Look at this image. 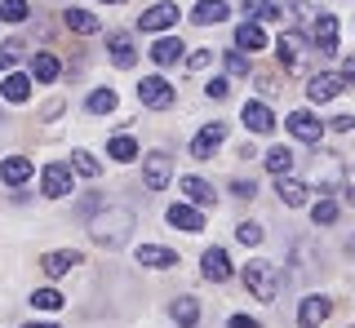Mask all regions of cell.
<instances>
[{
    "label": "cell",
    "instance_id": "obj_1",
    "mask_svg": "<svg viewBox=\"0 0 355 328\" xmlns=\"http://www.w3.org/2000/svg\"><path fill=\"white\" fill-rule=\"evenodd\" d=\"M133 222H138L133 209H125V204H107L103 213L89 217V239H94V244H103V248H120V244H129Z\"/></svg>",
    "mask_w": 355,
    "mask_h": 328
},
{
    "label": "cell",
    "instance_id": "obj_2",
    "mask_svg": "<svg viewBox=\"0 0 355 328\" xmlns=\"http://www.w3.org/2000/svg\"><path fill=\"white\" fill-rule=\"evenodd\" d=\"M280 284H284V271L275 266V262L258 257V262L244 266V289H249L258 302H275V298H280Z\"/></svg>",
    "mask_w": 355,
    "mask_h": 328
},
{
    "label": "cell",
    "instance_id": "obj_3",
    "mask_svg": "<svg viewBox=\"0 0 355 328\" xmlns=\"http://www.w3.org/2000/svg\"><path fill=\"white\" fill-rule=\"evenodd\" d=\"M311 49H315V45H311L302 31H284V36L275 40V58H280V67H284V71H306Z\"/></svg>",
    "mask_w": 355,
    "mask_h": 328
},
{
    "label": "cell",
    "instance_id": "obj_4",
    "mask_svg": "<svg viewBox=\"0 0 355 328\" xmlns=\"http://www.w3.org/2000/svg\"><path fill=\"white\" fill-rule=\"evenodd\" d=\"M173 98H178V89L164 80V75H142V84H138V102L142 107H151V111H169Z\"/></svg>",
    "mask_w": 355,
    "mask_h": 328
},
{
    "label": "cell",
    "instance_id": "obj_5",
    "mask_svg": "<svg viewBox=\"0 0 355 328\" xmlns=\"http://www.w3.org/2000/svg\"><path fill=\"white\" fill-rule=\"evenodd\" d=\"M173 178V156H164V151H151L147 160H142V187L147 191H164Z\"/></svg>",
    "mask_w": 355,
    "mask_h": 328
},
{
    "label": "cell",
    "instance_id": "obj_6",
    "mask_svg": "<svg viewBox=\"0 0 355 328\" xmlns=\"http://www.w3.org/2000/svg\"><path fill=\"white\" fill-rule=\"evenodd\" d=\"M222 142H227V125H222V120H214V125H205V129L191 138V156H196V160H214V151L222 147Z\"/></svg>",
    "mask_w": 355,
    "mask_h": 328
},
{
    "label": "cell",
    "instance_id": "obj_7",
    "mask_svg": "<svg viewBox=\"0 0 355 328\" xmlns=\"http://www.w3.org/2000/svg\"><path fill=\"white\" fill-rule=\"evenodd\" d=\"M138 27L142 31H169V27H178V5H173V0H160V5L142 9V14H138Z\"/></svg>",
    "mask_w": 355,
    "mask_h": 328
},
{
    "label": "cell",
    "instance_id": "obj_8",
    "mask_svg": "<svg viewBox=\"0 0 355 328\" xmlns=\"http://www.w3.org/2000/svg\"><path fill=\"white\" fill-rule=\"evenodd\" d=\"M311 45H315L320 53H338V18L333 14L311 18Z\"/></svg>",
    "mask_w": 355,
    "mask_h": 328
},
{
    "label": "cell",
    "instance_id": "obj_9",
    "mask_svg": "<svg viewBox=\"0 0 355 328\" xmlns=\"http://www.w3.org/2000/svg\"><path fill=\"white\" fill-rule=\"evenodd\" d=\"M40 187L49 200H62V195H71V164H49L40 178Z\"/></svg>",
    "mask_w": 355,
    "mask_h": 328
},
{
    "label": "cell",
    "instance_id": "obj_10",
    "mask_svg": "<svg viewBox=\"0 0 355 328\" xmlns=\"http://www.w3.org/2000/svg\"><path fill=\"white\" fill-rule=\"evenodd\" d=\"M284 125H288V134L297 142H320V134H324V120H315L311 111H293Z\"/></svg>",
    "mask_w": 355,
    "mask_h": 328
},
{
    "label": "cell",
    "instance_id": "obj_11",
    "mask_svg": "<svg viewBox=\"0 0 355 328\" xmlns=\"http://www.w3.org/2000/svg\"><path fill=\"white\" fill-rule=\"evenodd\" d=\"M107 53H111V62H116L120 71H129L133 62H138V45H133V36H125V31L107 36Z\"/></svg>",
    "mask_w": 355,
    "mask_h": 328
},
{
    "label": "cell",
    "instance_id": "obj_12",
    "mask_svg": "<svg viewBox=\"0 0 355 328\" xmlns=\"http://www.w3.org/2000/svg\"><path fill=\"white\" fill-rule=\"evenodd\" d=\"M200 271H205V280L227 284V280H231V257H227V248H205V257H200Z\"/></svg>",
    "mask_w": 355,
    "mask_h": 328
},
{
    "label": "cell",
    "instance_id": "obj_13",
    "mask_svg": "<svg viewBox=\"0 0 355 328\" xmlns=\"http://www.w3.org/2000/svg\"><path fill=\"white\" fill-rule=\"evenodd\" d=\"M342 89H347L342 75H311V80H306V98H311V102H333Z\"/></svg>",
    "mask_w": 355,
    "mask_h": 328
},
{
    "label": "cell",
    "instance_id": "obj_14",
    "mask_svg": "<svg viewBox=\"0 0 355 328\" xmlns=\"http://www.w3.org/2000/svg\"><path fill=\"white\" fill-rule=\"evenodd\" d=\"M240 120H244L249 134H271V129H275V116H271V107H266V102H244Z\"/></svg>",
    "mask_w": 355,
    "mask_h": 328
},
{
    "label": "cell",
    "instance_id": "obj_15",
    "mask_svg": "<svg viewBox=\"0 0 355 328\" xmlns=\"http://www.w3.org/2000/svg\"><path fill=\"white\" fill-rule=\"evenodd\" d=\"M169 226H173V231L196 235V231H205V213H200L196 204H173V209H169Z\"/></svg>",
    "mask_w": 355,
    "mask_h": 328
},
{
    "label": "cell",
    "instance_id": "obj_16",
    "mask_svg": "<svg viewBox=\"0 0 355 328\" xmlns=\"http://www.w3.org/2000/svg\"><path fill=\"white\" fill-rule=\"evenodd\" d=\"M76 262H85L80 253H76V248H53V253H44V257H40V271H44L49 280H58V275H67V271L76 266Z\"/></svg>",
    "mask_w": 355,
    "mask_h": 328
},
{
    "label": "cell",
    "instance_id": "obj_17",
    "mask_svg": "<svg viewBox=\"0 0 355 328\" xmlns=\"http://www.w3.org/2000/svg\"><path fill=\"white\" fill-rule=\"evenodd\" d=\"M178 187H182V195L196 204V209H209V204H218V191L209 187L205 178H178Z\"/></svg>",
    "mask_w": 355,
    "mask_h": 328
},
{
    "label": "cell",
    "instance_id": "obj_18",
    "mask_svg": "<svg viewBox=\"0 0 355 328\" xmlns=\"http://www.w3.org/2000/svg\"><path fill=\"white\" fill-rule=\"evenodd\" d=\"M227 18H231L227 0H200V5L191 9V23H200V27H214V23H227Z\"/></svg>",
    "mask_w": 355,
    "mask_h": 328
},
{
    "label": "cell",
    "instance_id": "obj_19",
    "mask_svg": "<svg viewBox=\"0 0 355 328\" xmlns=\"http://www.w3.org/2000/svg\"><path fill=\"white\" fill-rule=\"evenodd\" d=\"M182 49H187V45H182L178 36H160V40H155V45L147 49V53H151V62H155V67H173V62L182 58Z\"/></svg>",
    "mask_w": 355,
    "mask_h": 328
},
{
    "label": "cell",
    "instance_id": "obj_20",
    "mask_svg": "<svg viewBox=\"0 0 355 328\" xmlns=\"http://www.w3.org/2000/svg\"><path fill=\"white\" fill-rule=\"evenodd\" d=\"M275 195H280V204H288V209H302V204H306V187L297 178H288V173L275 178Z\"/></svg>",
    "mask_w": 355,
    "mask_h": 328
},
{
    "label": "cell",
    "instance_id": "obj_21",
    "mask_svg": "<svg viewBox=\"0 0 355 328\" xmlns=\"http://www.w3.org/2000/svg\"><path fill=\"white\" fill-rule=\"evenodd\" d=\"M329 311H333V302H329V298H306V302H302V311H297V320H302V328H315V324H324V320H329Z\"/></svg>",
    "mask_w": 355,
    "mask_h": 328
},
{
    "label": "cell",
    "instance_id": "obj_22",
    "mask_svg": "<svg viewBox=\"0 0 355 328\" xmlns=\"http://www.w3.org/2000/svg\"><path fill=\"white\" fill-rule=\"evenodd\" d=\"M0 178H5L9 187H22V182L31 178V160H27V156H9V160H0Z\"/></svg>",
    "mask_w": 355,
    "mask_h": 328
},
{
    "label": "cell",
    "instance_id": "obj_23",
    "mask_svg": "<svg viewBox=\"0 0 355 328\" xmlns=\"http://www.w3.org/2000/svg\"><path fill=\"white\" fill-rule=\"evenodd\" d=\"M0 93H5L9 102H27V98H31V75H22V71H9L5 80H0Z\"/></svg>",
    "mask_w": 355,
    "mask_h": 328
},
{
    "label": "cell",
    "instance_id": "obj_24",
    "mask_svg": "<svg viewBox=\"0 0 355 328\" xmlns=\"http://www.w3.org/2000/svg\"><path fill=\"white\" fill-rule=\"evenodd\" d=\"M138 262H142V266H151V271H169L173 262H178V253H169V248H160V244H142L138 248Z\"/></svg>",
    "mask_w": 355,
    "mask_h": 328
},
{
    "label": "cell",
    "instance_id": "obj_25",
    "mask_svg": "<svg viewBox=\"0 0 355 328\" xmlns=\"http://www.w3.org/2000/svg\"><path fill=\"white\" fill-rule=\"evenodd\" d=\"M62 23H67V31H76V36H98V18L89 14V9H67Z\"/></svg>",
    "mask_w": 355,
    "mask_h": 328
},
{
    "label": "cell",
    "instance_id": "obj_26",
    "mask_svg": "<svg viewBox=\"0 0 355 328\" xmlns=\"http://www.w3.org/2000/svg\"><path fill=\"white\" fill-rule=\"evenodd\" d=\"M236 49H249V53L266 49V31H262L258 23H240V27H236Z\"/></svg>",
    "mask_w": 355,
    "mask_h": 328
},
{
    "label": "cell",
    "instance_id": "obj_27",
    "mask_svg": "<svg viewBox=\"0 0 355 328\" xmlns=\"http://www.w3.org/2000/svg\"><path fill=\"white\" fill-rule=\"evenodd\" d=\"M58 58H53V53H36V58H31V80H40V84H53L58 80Z\"/></svg>",
    "mask_w": 355,
    "mask_h": 328
},
{
    "label": "cell",
    "instance_id": "obj_28",
    "mask_svg": "<svg viewBox=\"0 0 355 328\" xmlns=\"http://www.w3.org/2000/svg\"><path fill=\"white\" fill-rule=\"evenodd\" d=\"M169 315H173L178 328H196V320H200V302H196V298H178V302L169 306Z\"/></svg>",
    "mask_w": 355,
    "mask_h": 328
},
{
    "label": "cell",
    "instance_id": "obj_29",
    "mask_svg": "<svg viewBox=\"0 0 355 328\" xmlns=\"http://www.w3.org/2000/svg\"><path fill=\"white\" fill-rule=\"evenodd\" d=\"M288 0H244V14L249 18H284Z\"/></svg>",
    "mask_w": 355,
    "mask_h": 328
},
{
    "label": "cell",
    "instance_id": "obj_30",
    "mask_svg": "<svg viewBox=\"0 0 355 328\" xmlns=\"http://www.w3.org/2000/svg\"><path fill=\"white\" fill-rule=\"evenodd\" d=\"M262 160H266V169H271L275 178H284V173H293V160H297V156H293L288 147H271Z\"/></svg>",
    "mask_w": 355,
    "mask_h": 328
},
{
    "label": "cell",
    "instance_id": "obj_31",
    "mask_svg": "<svg viewBox=\"0 0 355 328\" xmlns=\"http://www.w3.org/2000/svg\"><path fill=\"white\" fill-rule=\"evenodd\" d=\"M107 156H111V160H120V164H129V160H138V142H133L129 134H120V138H111V142H107Z\"/></svg>",
    "mask_w": 355,
    "mask_h": 328
},
{
    "label": "cell",
    "instance_id": "obj_32",
    "mask_svg": "<svg viewBox=\"0 0 355 328\" xmlns=\"http://www.w3.org/2000/svg\"><path fill=\"white\" fill-rule=\"evenodd\" d=\"M85 107H89L94 116H111V111H116V89H94Z\"/></svg>",
    "mask_w": 355,
    "mask_h": 328
},
{
    "label": "cell",
    "instance_id": "obj_33",
    "mask_svg": "<svg viewBox=\"0 0 355 328\" xmlns=\"http://www.w3.org/2000/svg\"><path fill=\"white\" fill-rule=\"evenodd\" d=\"M62 302L67 298H62L58 289H36V293H31V306H36V311H58Z\"/></svg>",
    "mask_w": 355,
    "mask_h": 328
},
{
    "label": "cell",
    "instance_id": "obj_34",
    "mask_svg": "<svg viewBox=\"0 0 355 328\" xmlns=\"http://www.w3.org/2000/svg\"><path fill=\"white\" fill-rule=\"evenodd\" d=\"M71 169H76V173H85V178H98V173H103V164L89 156V151H71Z\"/></svg>",
    "mask_w": 355,
    "mask_h": 328
},
{
    "label": "cell",
    "instance_id": "obj_35",
    "mask_svg": "<svg viewBox=\"0 0 355 328\" xmlns=\"http://www.w3.org/2000/svg\"><path fill=\"white\" fill-rule=\"evenodd\" d=\"M27 14H31L27 0H0V18H5V23H22Z\"/></svg>",
    "mask_w": 355,
    "mask_h": 328
},
{
    "label": "cell",
    "instance_id": "obj_36",
    "mask_svg": "<svg viewBox=\"0 0 355 328\" xmlns=\"http://www.w3.org/2000/svg\"><path fill=\"white\" fill-rule=\"evenodd\" d=\"M293 275H306V271H311V262H315V253H311V244H306V239H297V244H293Z\"/></svg>",
    "mask_w": 355,
    "mask_h": 328
},
{
    "label": "cell",
    "instance_id": "obj_37",
    "mask_svg": "<svg viewBox=\"0 0 355 328\" xmlns=\"http://www.w3.org/2000/svg\"><path fill=\"white\" fill-rule=\"evenodd\" d=\"M311 217H315V226H333V222H338V204H333V200H320L315 209H311Z\"/></svg>",
    "mask_w": 355,
    "mask_h": 328
},
{
    "label": "cell",
    "instance_id": "obj_38",
    "mask_svg": "<svg viewBox=\"0 0 355 328\" xmlns=\"http://www.w3.org/2000/svg\"><path fill=\"white\" fill-rule=\"evenodd\" d=\"M236 239H240V244H262V226L258 222H240L236 226Z\"/></svg>",
    "mask_w": 355,
    "mask_h": 328
},
{
    "label": "cell",
    "instance_id": "obj_39",
    "mask_svg": "<svg viewBox=\"0 0 355 328\" xmlns=\"http://www.w3.org/2000/svg\"><path fill=\"white\" fill-rule=\"evenodd\" d=\"M227 71H231V75H249V58H244L240 49H231V53H227Z\"/></svg>",
    "mask_w": 355,
    "mask_h": 328
},
{
    "label": "cell",
    "instance_id": "obj_40",
    "mask_svg": "<svg viewBox=\"0 0 355 328\" xmlns=\"http://www.w3.org/2000/svg\"><path fill=\"white\" fill-rule=\"evenodd\" d=\"M205 93H209V98H218V102H222V98L231 93V80H227V75H218V80H209V84H205Z\"/></svg>",
    "mask_w": 355,
    "mask_h": 328
},
{
    "label": "cell",
    "instance_id": "obj_41",
    "mask_svg": "<svg viewBox=\"0 0 355 328\" xmlns=\"http://www.w3.org/2000/svg\"><path fill=\"white\" fill-rule=\"evenodd\" d=\"M329 125L338 129V134H351V129H355V116H351V111H338V116L329 120Z\"/></svg>",
    "mask_w": 355,
    "mask_h": 328
},
{
    "label": "cell",
    "instance_id": "obj_42",
    "mask_svg": "<svg viewBox=\"0 0 355 328\" xmlns=\"http://www.w3.org/2000/svg\"><path fill=\"white\" fill-rule=\"evenodd\" d=\"M209 62H214V53H209V49H200V53H191V58H187V67H191V71H205Z\"/></svg>",
    "mask_w": 355,
    "mask_h": 328
},
{
    "label": "cell",
    "instance_id": "obj_43",
    "mask_svg": "<svg viewBox=\"0 0 355 328\" xmlns=\"http://www.w3.org/2000/svg\"><path fill=\"white\" fill-rule=\"evenodd\" d=\"M231 191H236L240 200H253V195H258V187H253V182H244V178H236V182H231Z\"/></svg>",
    "mask_w": 355,
    "mask_h": 328
},
{
    "label": "cell",
    "instance_id": "obj_44",
    "mask_svg": "<svg viewBox=\"0 0 355 328\" xmlns=\"http://www.w3.org/2000/svg\"><path fill=\"white\" fill-rule=\"evenodd\" d=\"M258 84H262V93H280V84H275V75H258Z\"/></svg>",
    "mask_w": 355,
    "mask_h": 328
},
{
    "label": "cell",
    "instance_id": "obj_45",
    "mask_svg": "<svg viewBox=\"0 0 355 328\" xmlns=\"http://www.w3.org/2000/svg\"><path fill=\"white\" fill-rule=\"evenodd\" d=\"M231 328H258V320H249V315H231Z\"/></svg>",
    "mask_w": 355,
    "mask_h": 328
},
{
    "label": "cell",
    "instance_id": "obj_46",
    "mask_svg": "<svg viewBox=\"0 0 355 328\" xmlns=\"http://www.w3.org/2000/svg\"><path fill=\"white\" fill-rule=\"evenodd\" d=\"M342 80H347V84H355V58H347V62H342Z\"/></svg>",
    "mask_w": 355,
    "mask_h": 328
},
{
    "label": "cell",
    "instance_id": "obj_47",
    "mask_svg": "<svg viewBox=\"0 0 355 328\" xmlns=\"http://www.w3.org/2000/svg\"><path fill=\"white\" fill-rule=\"evenodd\" d=\"M9 62H14V53H9V49H0V67H9Z\"/></svg>",
    "mask_w": 355,
    "mask_h": 328
},
{
    "label": "cell",
    "instance_id": "obj_48",
    "mask_svg": "<svg viewBox=\"0 0 355 328\" xmlns=\"http://www.w3.org/2000/svg\"><path fill=\"white\" fill-rule=\"evenodd\" d=\"M27 328H58V324H36V320H31V324H27Z\"/></svg>",
    "mask_w": 355,
    "mask_h": 328
},
{
    "label": "cell",
    "instance_id": "obj_49",
    "mask_svg": "<svg viewBox=\"0 0 355 328\" xmlns=\"http://www.w3.org/2000/svg\"><path fill=\"white\" fill-rule=\"evenodd\" d=\"M347 204H351V209H355V187H351V191H347Z\"/></svg>",
    "mask_w": 355,
    "mask_h": 328
},
{
    "label": "cell",
    "instance_id": "obj_50",
    "mask_svg": "<svg viewBox=\"0 0 355 328\" xmlns=\"http://www.w3.org/2000/svg\"><path fill=\"white\" fill-rule=\"evenodd\" d=\"M107 5H120V0H107Z\"/></svg>",
    "mask_w": 355,
    "mask_h": 328
},
{
    "label": "cell",
    "instance_id": "obj_51",
    "mask_svg": "<svg viewBox=\"0 0 355 328\" xmlns=\"http://www.w3.org/2000/svg\"><path fill=\"white\" fill-rule=\"evenodd\" d=\"M351 173H355V169H351Z\"/></svg>",
    "mask_w": 355,
    "mask_h": 328
}]
</instances>
